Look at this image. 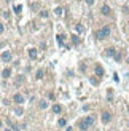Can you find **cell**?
I'll return each instance as SVG.
<instances>
[{
  "mask_svg": "<svg viewBox=\"0 0 129 131\" xmlns=\"http://www.w3.org/2000/svg\"><path fill=\"white\" fill-rule=\"evenodd\" d=\"M40 16H42V18H48V11H42Z\"/></svg>",
  "mask_w": 129,
  "mask_h": 131,
  "instance_id": "ffe728a7",
  "label": "cell"
},
{
  "mask_svg": "<svg viewBox=\"0 0 129 131\" xmlns=\"http://www.w3.org/2000/svg\"><path fill=\"white\" fill-rule=\"evenodd\" d=\"M72 42H73V45H78V43H80V38H78V35H72Z\"/></svg>",
  "mask_w": 129,
  "mask_h": 131,
  "instance_id": "5bb4252c",
  "label": "cell"
},
{
  "mask_svg": "<svg viewBox=\"0 0 129 131\" xmlns=\"http://www.w3.org/2000/svg\"><path fill=\"white\" fill-rule=\"evenodd\" d=\"M46 105H48V102H45V101L40 102V107H42V109H46Z\"/></svg>",
  "mask_w": 129,
  "mask_h": 131,
  "instance_id": "d6986e66",
  "label": "cell"
},
{
  "mask_svg": "<svg viewBox=\"0 0 129 131\" xmlns=\"http://www.w3.org/2000/svg\"><path fill=\"white\" fill-rule=\"evenodd\" d=\"M10 73H11L10 69H3V72H2V77H3V79H8V77H10Z\"/></svg>",
  "mask_w": 129,
  "mask_h": 131,
  "instance_id": "30bf717a",
  "label": "cell"
},
{
  "mask_svg": "<svg viewBox=\"0 0 129 131\" xmlns=\"http://www.w3.org/2000/svg\"><path fill=\"white\" fill-rule=\"evenodd\" d=\"M29 56H30L32 59H35L37 58V50H29Z\"/></svg>",
  "mask_w": 129,
  "mask_h": 131,
  "instance_id": "4fadbf2b",
  "label": "cell"
},
{
  "mask_svg": "<svg viewBox=\"0 0 129 131\" xmlns=\"http://www.w3.org/2000/svg\"><path fill=\"white\" fill-rule=\"evenodd\" d=\"M102 121L104 123H108L110 121V114L108 112H102Z\"/></svg>",
  "mask_w": 129,
  "mask_h": 131,
  "instance_id": "52a82bcc",
  "label": "cell"
},
{
  "mask_svg": "<svg viewBox=\"0 0 129 131\" xmlns=\"http://www.w3.org/2000/svg\"><path fill=\"white\" fill-rule=\"evenodd\" d=\"M116 51H115V48H107V51H105V56H115Z\"/></svg>",
  "mask_w": 129,
  "mask_h": 131,
  "instance_id": "ba28073f",
  "label": "cell"
},
{
  "mask_svg": "<svg viewBox=\"0 0 129 131\" xmlns=\"http://www.w3.org/2000/svg\"><path fill=\"white\" fill-rule=\"evenodd\" d=\"M86 3H88V5H92V3H94V0H86Z\"/></svg>",
  "mask_w": 129,
  "mask_h": 131,
  "instance_id": "7402d4cb",
  "label": "cell"
},
{
  "mask_svg": "<svg viewBox=\"0 0 129 131\" xmlns=\"http://www.w3.org/2000/svg\"><path fill=\"white\" fill-rule=\"evenodd\" d=\"M110 35V26H104L102 29H99V31L96 32V37L99 38V40H104L105 37Z\"/></svg>",
  "mask_w": 129,
  "mask_h": 131,
  "instance_id": "6da1fadb",
  "label": "cell"
},
{
  "mask_svg": "<svg viewBox=\"0 0 129 131\" xmlns=\"http://www.w3.org/2000/svg\"><path fill=\"white\" fill-rule=\"evenodd\" d=\"M96 73L99 75V77H104V69L100 67V66H97L96 67Z\"/></svg>",
  "mask_w": 129,
  "mask_h": 131,
  "instance_id": "7c38bea8",
  "label": "cell"
},
{
  "mask_svg": "<svg viewBox=\"0 0 129 131\" xmlns=\"http://www.w3.org/2000/svg\"><path fill=\"white\" fill-rule=\"evenodd\" d=\"M100 11H102L104 16H108L110 13H112V10H110V6H108V5H104L102 8H100Z\"/></svg>",
  "mask_w": 129,
  "mask_h": 131,
  "instance_id": "5b68a950",
  "label": "cell"
},
{
  "mask_svg": "<svg viewBox=\"0 0 129 131\" xmlns=\"http://www.w3.org/2000/svg\"><path fill=\"white\" fill-rule=\"evenodd\" d=\"M13 101H14L16 104H22V102H24V96L19 94V93H16V94L13 96Z\"/></svg>",
  "mask_w": 129,
  "mask_h": 131,
  "instance_id": "3957f363",
  "label": "cell"
},
{
  "mask_svg": "<svg viewBox=\"0 0 129 131\" xmlns=\"http://www.w3.org/2000/svg\"><path fill=\"white\" fill-rule=\"evenodd\" d=\"M76 31H78V32H85V27H83V26H80V24H76Z\"/></svg>",
  "mask_w": 129,
  "mask_h": 131,
  "instance_id": "ac0fdd59",
  "label": "cell"
},
{
  "mask_svg": "<svg viewBox=\"0 0 129 131\" xmlns=\"http://www.w3.org/2000/svg\"><path fill=\"white\" fill-rule=\"evenodd\" d=\"M54 13H56L57 16H64V8H61V6H57V8L54 10Z\"/></svg>",
  "mask_w": 129,
  "mask_h": 131,
  "instance_id": "8fae6325",
  "label": "cell"
},
{
  "mask_svg": "<svg viewBox=\"0 0 129 131\" xmlns=\"http://www.w3.org/2000/svg\"><path fill=\"white\" fill-rule=\"evenodd\" d=\"M65 123H67L65 118H59V126H65Z\"/></svg>",
  "mask_w": 129,
  "mask_h": 131,
  "instance_id": "e0dca14e",
  "label": "cell"
},
{
  "mask_svg": "<svg viewBox=\"0 0 129 131\" xmlns=\"http://www.w3.org/2000/svg\"><path fill=\"white\" fill-rule=\"evenodd\" d=\"M92 123H94V118L89 115V117H86V118H83V120L80 121V128L81 130H86V128H89Z\"/></svg>",
  "mask_w": 129,
  "mask_h": 131,
  "instance_id": "7a4b0ae2",
  "label": "cell"
},
{
  "mask_svg": "<svg viewBox=\"0 0 129 131\" xmlns=\"http://www.w3.org/2000/svg\"><path fill=\"white\" fill-rule=\"evenodd\" d=\"M61 110H62V107H61L59 104H54L53 105V112H54V114H61Z\"/></svg>",
  "mask_w": 129,
  "mask_h": 131,
  "instance_id": "9c48e42d",
  "label": "cell"
},
{
  "mask_svg": "<svg viewBox=\"0 0 129 131\" xmlns=\"http://www.w3.org/2000/svg\"><path fill=\"white\" fill-rule=\"evenodd\" d=\"M3 131H11V130H8V128H6V130H3Z\"/></svg>",
  "mask_w": 129,
  "mask_h": 131,
  "instance_id": "603a6c76",
  "label": "cell"
},
{
  "mask_svg": "<svg viewBox=\"0 0 129 131\" xmlns=\"http://www.w3.org/2000/svg\"><path fill=\"white\" fill-rule=\"evenodd\" d=\"M2 61H3V63L11 61V53L10 51H3V53H2Z\"/></svg>",
  "mask_w": 129,
  "mask_h": 131,
  "instance_id": "277c9868",
  "label": "cell"
},
{
  "mask_svg": "<svg viewBox=\"0 0 129 131\" xmlns=\"http://www.w3.org/2000/svg\"><path fill=\"white\" fill-rule=\"evenodd\" d=\"M37 79L40 80V79H43V70L40 69V70H37Z\"/></svg>",
  "mask_w": 129,
  "mask_h": 131,
  "instance_id": "9a60e30c",
  "label": "cell"
},
{
  "mask_svg": "<svg viewBox=\"0 0 129 131\" xmlns=\"http://www.w3.org/2000/svg\"><path fill=\"white\" fill-rule=\"evenodd\" d=\"M14 11H16V13H21V11H22V6L21 5H14Z\"/></svg>",
  "mask_w": 129,
  "mask_h": 131,
  "instance_id": "2e32d148",
  "label": "cell"
},
{
  "mask_svg": "<svg viewBox=\"0 0 129 131\" xmlns=\"http://www.w3.org/2000/svg\"><path fill=\"white\" fill-rule=\"evenodd\" d=\"M64 37L65 35H62V34H61V35H56V42H57V45H59V47H62V45H64Z\"/></svg>",
  "mask_w": 129,
  "mask_h": 131,
  "instance_id": "8992f818",
  "label": "cell"
},
{
  "mask_svg": "<svg viewBox=\"0 0 129 131\" xmlns=\"http://www.w3.org/2000/svg\"><path fill=\"white\" fill-rule=\"evenodd\" d=\"M128 64H129V59H128Z\"/></svg>",
  "mask_w": 129,
  "mask_h": 131,
  "instance_id": "cb8c5ba5",
  "label": "cell"
},
{
  "mask_svg": "<svg viewBox=\"0 0 129 131\" xmlns=\"http://www.w3.org/2000/svg\"><path fill=\"white\" fill-rule=\"evenodd\" d=\"M2 15H3V18H10V13H8V11H3Z\"/></svg>",
  "mask_w": 129,
  "mask_h": 131,
  "instance_id": "44dd1931",
  "label": "cell"
}]
</instances>
